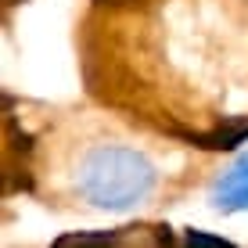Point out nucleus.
I'll return each instance as SVG.
<instances>
[{
	"label": "nucleus",
	"instance_id": "nucleus-1",
	"mask_svg": "<svg viewBox=\"0 0 248 248\" xmlns=\"http://www.w3.org/2000/svg\"><path fill=\"white\" fill-rule=\"evenodd\" d=\"M158 169L144 151L126 144H93L76 166L79 198L105 212H133L155 194Z\"/></svg>",
	"mask_w": 248,
	"mask_h": 248
},
{
	"label": "nucleus",
	"instance_id": "nucleus-2",
	"mask_svg": "<svg viewBox=\"0 0 248 248\" xmlns=\"http://www.w3.org/2000/svg\"><path fill=\"white\" fill-rule=\"evenodd\" d=\"M209 202H212L216 212H227V216L248 209V155L237 158L230 169L219 173V180L209 191Z\"/></svg>",
	"mask_w": 248,
	"mask_h": 248
},
{
	"label": "nucleus",
	"instance_id": "nucleus-3",
	"mask_svg": "<svg viewBox=\"0 0 248 248\" xmlns=\"http://www.w3.org/2000/svg\"><path fill=\"white\" fill-rule=\"evenodd\" d=\"M184 248H234L227 237H216V234H205V230H187L184 234Z\"/></svg>",
	"mask_w": 248,
	"mask_h": 248
}]
</instances>
